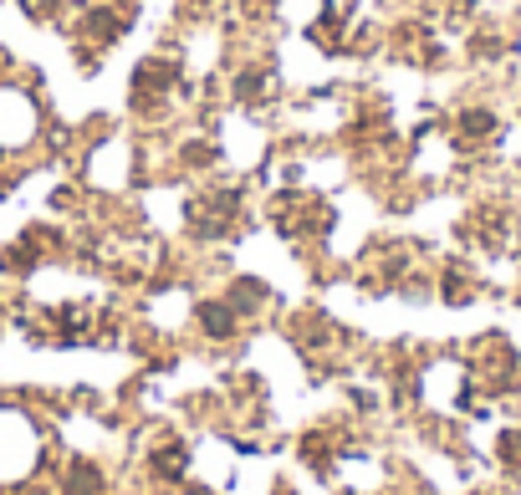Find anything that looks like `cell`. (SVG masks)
I'll use <instances>...</instances> for the list:
<instances>
[]
</instances>
